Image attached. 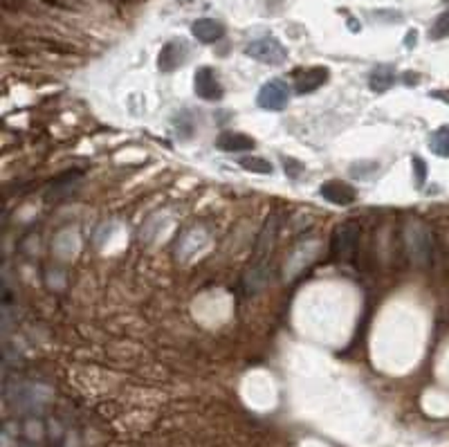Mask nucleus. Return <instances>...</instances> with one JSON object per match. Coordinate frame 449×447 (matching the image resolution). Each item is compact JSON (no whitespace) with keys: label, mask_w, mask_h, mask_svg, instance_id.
Listing matches in <instances>:
<instances>
[{"label":"nucleus","mask_w":449,"mask_h":447,"mask_svg":"<svg viewBox=\"0 0 449 447\" xmlns=\"http://www.w3.org/2000/svg\"><path fill=\"white\" fill-rule=\"evenodd\" d=\"M407 243H409V252L411 258L418 265H427L429 263V254H431V236L429 231L422 225H411L407 231Z\"/></svg>","instance_id":"nucleus-5"},{"label":"nucleus","mask_w":449,"mask_h":447,"mask_svg":"<svg viewBox=\"0 0 449 447\" xmlns=\"http://www.w3.org/2000/svg\"><path fill=\"white\" fill-rule=\"evenodd\" d=\"M411 164H413V173H416V184L422 187V184H425V180H427V164H425V160L418 158V155H413Z\"/></svg>","instance_id":"nucleus-16"},{"label":"nucleus","mask_w":449,"mask_h":447,"mask_svg":"<svg viewBox=\"0 0 449 447\" xmlns=\"http://www.w3.org/2000/svg\"><path fill=\"white\" fill-rule=\"evenodd\" d=\"M274 238H276V218L272 216L265 222L263 231H260L254 256H251V263H249V270L245 272V279H242V285H245V290L249 294L258 292L267 283V263H269V254H272V247H274Z\"/></svg>","instance_id":"nucleus-1"},{"label":"nucleus","mask_w":449,"mask_h":447,"mask_svg":"<svg viewBox=\"0 0 449 447\" xmlns=\"http://www.w3.org/2000/svg\"><path fill=\"white\" fill-rule=\"evenodd\" d=\"M429 149L440 158H449V126H440L438 131L431 133Z\"/></svg>","instance_id":"nucleus-14"},{"label":"nucleus","mask_w":449,"mask_h":447,"mask_svg":"<svg viewBox=\"0 0 449 447\" xmlns=\"http://www.w3.org/2000/svg\"><path fill=\"white\" fill-rule=\"evenodd\" d=\"M238 164L245 169V171H251V173H258V175H272L274 173V167L269 160L265 158H256V155H245L238 160Z\"/></svg>","instance_id":"nucleus-13"},{"label":"nucleus","mask_w":449,"mask_h":447,"mask_svg":"<svg viewBox=\"0 0 449 447\" xmlns=\"http://www.w3.org/2000/svg\"><path fill=\"white\" fill-rule=\"evenodd\" d=\"M256 102L263 111H283L290 104V88L283 79H269L258 91Z\"/></svg>","instance_id":"nucleus-4"},{"label":"nucleus","mask_w":449,"mask_h":447,"mask_svg":"<svg viewBox=\"0 0 449 447\" xmlns=\"http://www.w3.org/2000/svg\"><path fill=\"white\" fill-rule=\"evenodd\" d=\"M436 97V99H447V104H449V93H431Z\"/></svg>","instance_id":"nucleus-17"},{"label":"nucleus","mask_w":449,"mask_h":447,"mask_svg":"<svg viewBox=\"0 0 449 447\" xmlns=\"http://www.w3.org/2000/svg\"><path fill=\"white\" fill-rule=\"evenodd\" d=\"M330 77V70L323 68V66H312L308 70H303V73L296 75V82H294V91L299 95H310L314 91H319V88L328 82Z\"/></svg>","instance_id":"nucleus-8"},{"label":"nucleus","mask_w":449,"mask_h":447,"mask_svg":"<svg viewBox=\"0 0 449 447\" xmlns=\"http://www.w3.org/2000/svg\"><path fill=\"white\" fill-rule=\"evenodd\" d=\"M191 34L200 43H216L224 37V28H222V23L213 21V19H198L191 25Z\"/></svg>","instance_id":"nucleus-11"},{"label":"nucleus","mask_w":449,"mask_h":447,"mask_svg":"<svg viewBox=\"0 0 449 447\" xmlns=\"http://www.w3.org/2000/svg\"><path fill=\"white\" fill-rule=\"evenodd\" d=\"M216 146L224 153H247V151H254L256 142L251 140L245 133H233V131H227V133H220L218 140H216Z\"/></svg>","instance_id":"nucleus-10"},{"label":"nucleus","mask_w":449,"mask_h":447,"mask_svg":"<svg viewBox=\"0 0 449 447\" xmlns=\"http://www.w3.org/2000/svg\"><path fill=\"white\" fill-rule=\"evenodd\" d=\"M368 84H371V91L373 93H384L389 91V88L395 84V73L391 66H377L373 73H371V79H368Z\"/></svg>","instance_id":"nucleus-12"},{"label":"nucleus","mask_w":449,"mask_h":447,"mask_svg":"<svg viewBox=\"0 0 449 447\" xmlns=\"http://www.w3.org/2000/svg\"><path fill=\"white\" fill-rule=\"evenodd\" d=\"M184 59H187L184 43L182 41H169L157 57V68L162 70V73H173L175 68L184 64Z\"/></svg>","instance_id":"nucleus-9"},{"label":"nucleus","mask_w":449,"mask_h":447,"mask_svg":"<svg viewBox=\"0 0 449 447\" xmlns=\"http://www.w3.org/2000/svg\"><path fill=\"white\" fill-rule=\"evenodd\" d=\"M319 196L323 200H328L332 205H339V207H346V205L355 202L357 198V191L350 187L348 182H341V180H328L319 187Z\"/></svg>","instance_id":"nucleus-7"},{"label":"nucleus","mask_w":449,"mask_h":447,"mask_svg":"<svg viewBox=\"0 0 449 447\" xmlns=\"http://www.w3.org/2000/svg\"><path fill=\"white\" fill-rule=\"evenodd\" d=\"M359 245V225L353 220L341 222L335 227L330 238V256L337 263H348L355 256Z\"/></svg>","instance_id":"nucleus-2"},{"label":"nucleus","mask_w":449,"mask_h":447,"mask_svg":"<svg viewBox=\"0 0 449 447\" xmlns=\"http://www.w3.org/2000/svg\"><path fill=\"white\" fill-rule=\"evenodd\" d=\"M447 37H449V10L440 14L438 19L434 21V25H431V30H429V39H434V41L447 39Z\"/></svg>","instance_id":"nucleus-15"},{"label":"nucleus","mask_w":449,"mask_h":447,"mask_svg":"<svg viewBox=\"0 0 449 447\" xmlns=\"http://www.w3.org/2000/svg\"><path fill=\"white\" fill-rule=\"evenodd\" d=\"M245 55L260 61V64H265V66H281L287 59V50L274 37H263V39L251 41L245 48Z\"/></svg>","instance_id":"nucleus-3"},{"label":"nucleus","mask_w":449,"mask_h":447,"mask_svg":"<svg viewBox=\"0 0 449 447\" xmlns=\"http://www.w3.org/2000/svg\"><path fill=\"white\" fill-rule=\"evenodd\" d=\"M193 88L195 95L204 102H218L222 99V86L218 82V77L211 68H200L193 77Z\"/></svg>","instance_id":"nucleus-6"},{"label":"nucleus","mask_w":449,"mask_h":447,"mask_svg":"<svg viewBox=\"0 0 449 447\" xmlns=\"http://www.w3.org/2000/svg\"><path fill=\"white\" fill-rule=\"evenodd\" d=\"M411 43H416V32L409 34V37H407V46H411Z\"/></svg>","instance_id":"nucleus-18"}]
</instances>
